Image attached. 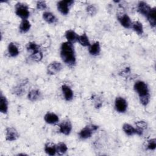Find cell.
Listing matches in <instances>:
<instances>
[{"label":"cell","instance_id":"1","mask_svg":"<svg viewBox=\"0 0 156 156\" xmlns=\"http://www.w3.org/2000/svg\"><path fill=\"white\" fill-rule=\"evenodd\" d=\"M62 61L69 66H73L76 62L75 51L73 43L65 41L62 43L60 52Z\"/></svg>","mask_w":156,"mask_h":156},{"label":"cell","instance_id":"2","mask_svg":"<svg viewBox=\"0 0 156 156\" xmlns=\"http://www.w3.org/2000/svg\"><path fill=\"white\" fill-rule=\"evenodd\" d=\"M15 13L22 20H27L29 16L30 12L28 5L23 2H18L15 4Z\"/></svg>","mask_w":156,"mask_h":156},{"label":"cell","instance_id":"3","mask_svg":"<svg viewBox=\"0 0 156 156\" xmlns=\"http://www.w3.org/2000/svg\"><path fill=\"white\" fill-rule=\"evenodd\" d=\"M98 129V126L91 124L84 127L80 130L79 133V136L82 140H86L90 138L94 131H96Z\"/></svg>","mask_w":156,"mask_h":156},{"label":"cell","instance_id":"4","mask_svg":"<svg viewBox=\"0 0 156 156\" xmlns=\"http://www.w3.org/2000/svg\"><path fill=\"white\" fill-rule=\"evenodd\" d=\"M133 88L135 92L138 94L139 97L149 94L148 87L147 84L143 81H136L133 85Z\"/></svg>","mask_w":156,"mask_h":156},{"label":"cell","instance_id":"5","mask_svg":"<svg viewBox=\"0 0 156 156\" xmlns=\"http://www.w3.org/2000/svg\"><path fill=\"white\" fill-rule=\"evenodd\" d=\"M73 0H62L57 2V7L58 10L64 15H67L69 13L70 7L74 4Z\"/></svg>","mask_w":156,"mask_h":156},{"label":"cell","instance_id":"6","mask_svg":"<svg viewBox=\"0 0 156 156\" xmlns=\"http://www.w3.org/2000/svg\"><path fill=\"white\" fill-rule=\"evenodd\" d=\"M115 107L119 113H124L127 107V102L122 97H116L115 100Z\"/></svg>","mask_w":156,"mask_h":156},{"label":"cell","instance_id":"7","mask_svg":"<svg viewBox=\"0 0 156 156\" xmlns=\"http://www.w3.org/2000/svg\"><path fill=\"white\" fill-rule=\"evenodd\" d=\"M62 64L57 61L51 62L47 66V73L50 75H54L58 73L62 69Z\"/></svg>","mask_w":156,"mask_h":156},{"label":"cell","instance_id":"8","mask_svg":"<svg viewBox=\"0 0 156 156\" xmlns=\"http://www.w3.org/2000/svg\"><path fill=\"white\" fill-rule=\"evenodd\" d=\"M20 136L17 130L13 127H8L5 129V140L13 141L16 140Z\"/></svg>","mask_w":156,"mask_h":156},{"label":"cell","instance_id":"9","mask_svg":"<svg viewBox=\"0 0 156 156\" xmlns=\"http://www.w3.org/2000/svg\"><path fill=\"white\" fill-rule=\"evenodd\" d=\"M72 130V124L68 119L63 120L59 125V131L65 135L70 134Z\"/></svg>","mask_w":156,"mask_h":156},{"label":"cell","instance_id":"10","mask_svg":"<svg viewBox=\"0 0 156 156\" xmlns=\"http://www.w3.org/2000/svg\"><path fill=\"white\" fill-rule=\"evenodd\" d=\"M118 20L121 26H122L124 28L129 29L132 26V21L127 14H121L118 15Z\"/></svg>","mask_w":156,"mask_h":156},{"label":"cell","instance_id":"11","mask_svg":"<svg viewBox=\"0 0 156 156\" xmlns=\"http://www.w3.org/2000/svg\"><path fill=\"white\" fill-rule=\"evenodd\" d=\"M151 10L150 5L144 1H140L137 5V10L140 13L145 16L146 17Z\"/></svg>","mask_w":156,"mask_h":156},{"label":"cell","instance_id":"12","mask_svg":"<svg viewBox=\"0 0 156 156\" xmlns=\"http://www.w3.org/2000/svg\"><path fill=\"white\" fill-rule=\"evenodd\" d=\"M62 93L64 95V98L66 101H70L73 99L74 93L72 89L66 85H63L61 87Z\"/></svg>","mask_w":156,"mask_h":156},{"label":"cell","instance_id":"13","mask_svg":"<svg viewBox=\"0 0 156 156\" xmlns=\"http://www.w3.org/2000/svg\"><path fill=\"white\" fill-rule=\"evenodd\" d=\"M44 120L49 124H54L58 122V116L54 113L47 112L44 116Z\"/></svg>","mask_w":156,"mask_h":156},{"label":"cell","instance_id":"14","mask_svg":"<svg viewBox=\"0 0 156 156\" xmlns=\"http://www.w3.org/2000/svg\"><path fill=\"white\" fill-rule=\"evenodd\" d=\"M42 97L41 93L38 89L31 90L27 94V98L30 101L35 102L39 101Z\"/></svg>","mask_w":156,"mask_h":156},{"label":"cell","instance_id":"15","mask_svg":"<svg viewBox=\"0 0 156 156\" xmlns=\"http://www.w3.org/2000/svg\"><path fill=\"white\" fill-rule=\"evenodd\" d=\"M9 102L6 97L1 93L0 95V112L3 114H6L8 112Z\"/></svg>","mask_w":156,"mask_h":156},{"label":"cell","instance_id":"16","mask_svg":"<svg viewBox=\"0 0 156 156\" xmlns=\"http://www.w3.org/2000/svg\"><path fill=\"white\" fill-rule=\"evenodd\" d=\"M65 36L66 39L67 40V41L71 43H74L76 41H77L79 35L73 30H68L65 32Z\"/></svg>","mask_w":156,"mask_h":156},{"label":"cell","instance_id":"17","mask_svg":"<svg viewBox=\"0 0 156 156\" xmlns=\"http://www.w3.org/2000/svg\"><path fill=\"white\" fill-rule=\"evenodd\" d=\"M44 152L49 155L53 156L57 153L56 144L52 142H48L44 144Z\"/></svg>","mask_w":156,"mask_h":156},{"label":"cell","instance_id":"18","mask_svg":"<svg viewBox=\"0 0 156 156\" xmlns=\"http://www.w3.org/2000/svg\"><path fill=\"white\" fill-rule=\"evenodd\" d=\"M150 25L153 27H155V25H156V8L155 7L151 8V11L149 12V13H148V15L146 16Z\"/></svg>","mask_w":156,"mask_h":156},{"label":"cell","instance_id":"19","mask_svg":"<svg viewBox=\"0 0 156 156\" xmlns=\"http://www.w3.org/2000/svg\"><path fill=\"white\" fill-rule=\"evenodd\" d=\"M89 53L92 55H98L101 52V46L99 41H96L90 44L88 48Z\"/></svg>","mask_w":156,"mask_h":156},{"label":"cell","instance_id":"20","mask_svg":"<svg viewBox=\"0 0 156 156\" xmlns=\"http://www.w3.org/2000/svg\"><path fill=\"white\" fill-rule=\"evenodd\" d=\"M7 50H8V52L9 54V55L12 57H15L17 55H18L20 52H19V49L16 46V45L11 42L9 44L8 46H7Z\"/></svg>","mask_w":156,"mask_h":156},{"label":"cell","instance_id":"21","mask_svg":"<svg viewBox=\"0 0 156 156\" xmlns=\"http://www.w3.org/2000/svg\"><path fill=\"white\" fill-rule=\"evenodd\" d=\"M122 130L124 133L128 136H132L136 134V128L128 123H124L122 126Z\"/></svg>","mask_w":156,"mask_h":156},{"label":"cell","instance_id":"22","mask_svg":"<svg viewBox=\"0 0 156 156\" xmlns=\"http://www.w3.org/2000/svg\"><path fill=\"white\" fill-rule=\"evenodd\" d=\"M43 19L47 22L49 24H52V23H54L56 21V17L51 12H44L43 13Z\"/></svg>","mask_w":156,"mask_h":156},{"label":"cell","instance_id":"23","mask_svg":"<svg viewBox=\"0 0 156 156\" xmlns=\"http://www.w3.org/2000/svg\"><path fill=\"white\" fill-rule=\"evenodd\" d=\"M131 27L138 35H141L143 34V26L142 23L139 21L132 22Z\"/></svg>","mask_w":156,"mask_h":156},{"label":"cell","instance_id":"24","mask_svg":"<svg viewBox=\"0 0 156 156\" xmlns=\"http://www.w3.org/2000/svg\"><path fill=\"white\" fill-rule=\"evenodd\" d=\"M30 27H31V24L29 21H28L27 20H22L19 27V29L21 32L26 33L30 30Z\"/></svg>","mask_w":156,"mask_h":156},{"label":"cell","instance_id":"25","mask_svg":"<svg viewBox=\"0 0 156 156\" xmlns=\"http://www.w3.org/2000/svg\"><path fill=\"white\" fill-rule=\"evenodd\" d=\"M136 134L138 135H141L143 134V130L147 128V124L145 121H139L135 122Z\"/></svg>","mask_w":156,"mask_h":156},{"label":"cell","instance_id":"26","mask_svg":"<svg viewBox=\"0 0 156 156\" xmlns=\"http://www.w3.org/2000/svg\"><path fill=\"white\" fill-rule=\"evenodd\" d=\"M77 41L83 46L87 47V46H90V42L89 41L88 37L86 33H83L80 35H79Z\"/></svg>","mask_w":156,"mask_h":156},{"label":"cell","instance_id":"27","mask_svg":"<svg viewBox=\"0 0 156 156\" xmlns=\"http://www.w3.org/2000/svg\"><path fill=\"white\" fill-rule=\"evenodd\" d=\"M57 147V153L60 155H64L68 151V147L66 144L63 142H59L56 144Z\"/></svg>","mask_w":156,"mask_h":156},{"label":"cell","instance_id":"28","mask_svg":"<svg viewBox=\"0 0 156 156\" xmlns=\"http://www.w3.org/2000/svg\"><path fill=\"white\" fill-rule=\"evenodd\" d=\"M26 83H24V82H23V83H21V84L16 86L15 88H13V93L18 96H22L25 92V89L24 88V87L25 86Z\"/></svg>","mask_w":156,"mask_h":156},{"label":"cell","instance_id":"29","mask_svg":"<svg viewBox=\"0 0 156 156\" xmlns=\"http://www.w3.org/2000/svg\"><path fill=\"white\" fill-rule=\"evenodd\" d=\"M26 49L28 52H30L31 54L38 51H40V46L34 41L29 42L26 45Z\"/></svg>","mask_w":156,"mask_h":156},{"label":"cell","instance_id":"30","mask_svg":"<svg viewBox=\"0 0 156 156\" xmlns=\"http://www.w3.org/2000/svg\"><path fill=\"white\" fill-rule=\"evenodd\" d=\"M43 57V54L42 53V52L41 51V50L38 51L37 52H33L30 55V58L36 62H40Z\"/></svg>","mask_w":156,"mask_h":156},{"label":"cell","instance_id":"31","mask_svg":"<svg viewBox=\"0 0 156 156\" xmlns=\"http://www.w3.org/2000/svg\"><path fill=\"white\" fill-rule=\"evenodd\" d=\"M146 147L148 150H155L156 147V139L155 138H152L147 141V144H146Z\"/></svg>","mask_w":156,"mask_h":156},{"label":"cell","instance_id":"32","mask_svg":"<svg viewBox=\"0 0 156 156\" xmlns=\"http://www.w3.org/2000/svg\"><path fill=\"white\" fill-rule=\"evenodd\" d=\"M86 11H87V13H88L90 15L93 16V15H96V13L97 12V9L96 8V7L94 5L91 4L87 7Z\"/></svg>","mask_w":156,"mask_h":156},{"label":"cell","instance_id":"33","mask_svg":"<svg viewBox=\"0 0 156 156\" xmlns=\"http://www.w3.org/2000/svg\"><path fill=\"white\" fill-rule=\"evenodd\" d=\"M139 98H140V101L141 104L143 106H146L149 102L150 94H147V95H145L143 96H141V97H139Z\"/></svg>","mask_w":156,"mask_h":156},{"label":"cell","instance_id":"34","mask_svg":"<svg viewBox=\"0 0 156 156\" xmlns=\"http://www.w3.org/2000/svg\"><path fill=\"white\" fill-rule=\"evenodd\" d=\"M36 6H37V9L40 10H45L47 8V4L46 3V1H37Z\"/></svg>","mask_w":156,"mask_h":156},{"label":"cell","instance_id":"35","mask_svg":"<svg viewBox=\"0 0 156 156\" xmlns=\"http://www.w3.org/2000/svg\"><path fill=\"white\" fill-rule=\"evenodd\" d=\"M94 107H95L96 108H99L102 105V101L99 98H98V97H96V98L94 101Z\"/></svg>","mask_w":156,"mask_h":156}]
</instances>
